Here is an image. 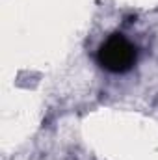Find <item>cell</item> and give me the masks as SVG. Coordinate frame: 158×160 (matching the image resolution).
<instances>
[{
  "instance_id": "1",
  "label": "cell",
  "mask_w": 158,
  "mask_h": 160,
  "mask_svg": "<svg viewBox=\"0 0 158 160\" xmlns=\"http://www.w3.org/2000/svg\"><path fill=\"white\" fill-rule=\"evenodd\" d=\"M138 60V48L121 34H112L97 50L99 65L114 75L128 73Z\"/></svg>"
}]
</instances>
